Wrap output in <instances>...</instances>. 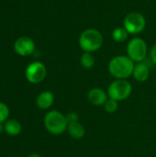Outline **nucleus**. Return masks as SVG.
Wrapping results in <instances>:
<instances>
[{"instance_id":"obj_1","label":"nucleus","mask_w":156,"mask_h":157,"mask_svg":"<svg viewBox=\"0 0 156 157\" xmlns=\"http://www.w3.org/2000/svg\"><path fill=\"white\" fill-rule=\"evenodd\" d=\"M135 63L126 55L112 58L108 65L109 74L116 79H127L132 75Z\"/></svg>"},{"instance_id":"obj_2","label":"nucleus","mask_w":156,"mask_h":157,"mask_svg":"<svg viewBox=\"0 0 156 157\" xmlns=\"http://www.w3.org/2000/svg\"><path fill=\"white\" fill-rule=\"evenodd\" d=\"M104 42V38L100 31L96 29H85L78 40L80 48L86 52H94L99 50Z\"/></svg>"},{"instance_id":"obj_3","label":"nucleus","mask_w":156,"mask_h":157,"mask_svg":"<svg viewBox=\"0 0 156 157\" xmlns=\"http://www.w3.org/2000/svg\"><path fill=\"white\" fill-rule=\"evenodd\" d=\"M44 126L50 133L60 135L67 131L68 121L66 116L62 112L58 110H51L44 117Z\"/></svg>"},{"instance_id":"obj_4","label":"nucleus","mask_w":156,"mask_h":157,"mask_svg":"<svg viewBox=\"0 0 156 157\" xmlns=\"http://www.w3.org/2000/svg\"><path fill=\"white\" fill-rule=\"evenodd\" d=\"M132 91V86L126 79H116L113 81L108 88V95L109 98H112L118 102L127 99Z\"/></svg>"},{"instance_id":"obj_5","label":"nucleus","mask_w":156,"mask_h":157,"mask_svg":"<svg viewBox=\"0 0 156 157\" xmlns=\"http://www.w3.org/2000/svg\"><path fill=\"white\" fill-rule=\"evenodd\" d=\"M148 52L147 44L141 38H133L127 45V56L134 63H141L146 59Z\"/></svg>"},{"instance_id":"obj_6","label":"nucleus","mask_w":156,"mask_h":157,"mask_svg":"<svg viewBox=\"0 0 156 157\" xmlns=\"http://www.w3.org/2000/svg\"><path fill=\"white\" fill-rule=\"evenodd\" d=\"M145 26L146 19L140 12H131L123 20V27L129 32V34L137 35L143 31Z\"/></svg>"},{"instance_id":"obj_7","label":"nucleus","mask_w":156,"mask_h":157,"mask_svg":"<svg viewBox=\"0 0 156 157\" xmlns=\"http://www.w3.org/2000/svg\"><path fill=\"white\" fill-rule=\"evenodd\" d=\"M47 75L45 65L40 62H33L27 68L25 75L27 80L31 84H39L42 82Z\"/></svg>"},{"instance_id":"obj_8","label":"nucleus","mask_w":156,"mask_h":157,"mask_svg":"<svg viewBox=\"0 0 156 157\" xmlns=\"http://www.w3.org/2000/svg\"><path fill=\"white\" fill-rule=\"evenodd\" d=\"M16 52L20 56H29L33 53L35 50V43L32 39L29 37L18 38L14 44Z\"/></svg>"},{"instance_id":"obj_9","label":"nucleus","mask_w":156,"mask_h":157,"mask_svg":"<svg viewBox=\"0 0 156 157\" xmlns=\"http://www.w3.org/2000/svg\"><path fill=\"white\" fill-rule=\"evenodd\" d=\"M87 98L92 105L100 107L104 106V104L107 102V100L108 99V92H105L102 88L95 87L89 90L87 94Z\"/></svg>"},{"instance_id":"obj_10","label":"nucleus","mask_w":156,"mask_h":157,"mask_svg":"<svg viewBox=\"0 0 156 157\" xmlns=\"http://www.w3.org/2000/svg\"><path fill=\"white\" fill-rule=\"evenodd\" d=\"M132 75L134 79L138 82H145L150 76V68L144 63V61L137 63L134 66Z\"/></svg>"},{"instance_id":"obj_11","label":"nucleus","mask_w":156,"mask_h":157,"mask_svg":"<svg viewBox=\"0 0 156 157\" xmlns=\"http://www.w3.org/2000/svg\"><path fill=\"white\" fill-rule=\"evenodd\" d=\"M54 102V95L51 91L41 92L36 99V104L40 109H50Z\"/></svg>"},{"instance_id":"obj_12","label":"nucleus","mask_w":156,"mask_h":157,"mask_svg":"<svg viewBox=\"0 0 156 157\" xmlns=\"http://www.w3.org/2000/svg\"><path fill=\"white\" fill-rule=\"evenodd\" d=\"M67 132L73 139H76V140L82 139L86 134V129L84 125L81 124L79 121L68 123Z\"/></svg>"},{"instance_id":"obj_13","label":"nucleus","mask_w":156,"mask_h":157,"mask_svg":"<svg viewBox=\"0 0 156 157\" xmlns=\"http://www.w3.org/2000/svg\"><path fill=\"white\" fill-rule=\"evenodd\" d=\"M5 132L10 136H17L21 132V124L14 119L7 120L5 123Z\"/></svg>"},{"instance_id":"obj_14","label":"nucleus","mask_w":156,"mask_h":157,"mask_svg":"<svg viewBox=\"0 0 156 157\" xmlns=\"http://www.w3.org/2000/svg\"><path fill=\"white\" fill-rule=\"evenodd\" d=\"M128 37H129V32L124 29V27L116 28L112 31V38L118 43L124 42L128 39Z\"/></svg>"},{"instance_id":"obj_15","label":"nucleus","mask_w":156,"mask_h":157,"mask_svg":"<svg viewBox=\"0 0 156 157\" xmlns=\"http://www.w3.org/2000/svg\"><path fill=\"white\" fill-rule=\"evenodd\" d=\"M80 63H81V65L85 69H91L95 65L96 60H95V57L92 54V52H85L82 54V56H81Z\"/></svg>"},{"instance_id":"obj_16","label":"nucleus","mask_w":156,"mask_h":157,"mask_svg":"<svg viewBox=\"0 0 156 157\" xmlns=\"http://www.w3.org/2000/svg\"><path fill=\"white\" fill-rule=\"evenodd\" d=\"M104 108H105V110L108 112V113H115L117 110H118V108H119V102L112 99V98H109L107 100V102L104 104Z\"/></svg>"},{"instance_id":"obj_17","label":"nucleus","mask_w":156,"mask_h":157,"mask_svg":"<svg viewBox=\"0 0 156 157\" xmlns=\"http://www.w3.org/2000/svg\"><path fill=\"white\" fill-rule=\"evenodd\" d=\"M8 116H9L8 107L5 103L0 102V123H5L8 120Z\"/></svg>"},{"instance_id":"obj_18","label":"nucleus","mask_w":156,"mask_h":157,"mask_svg":"<svg viewBox=\"0 0 156 157\" xmlns=\"http://www.w3.org/2000/svg\"><path fill=\"white\" fill-rule=\"evenodd\" d=\"M65 116H66V120H67L68 123H70V122H74V121H78V120H79V116H78V114L75 113V112H69V113H67V115H65Z\"/></svg>"},{"instance_id":"obj_19","label":"nucleus","mask_w":156,"mask_h":157,"mask_svg":"<svg viewBox=\"0 0 156 157\" xmlns=\"http://www.w3.org/2000/svg\"><path fill=\"white\" fill-rule=\"evenodd\" d=\"M150 58H151V61L153 62V63L156 65V43L152 47V49L150 51Z\"/></svg>"},{"instance_id":"obj_20","label":"nucleus","mask_w":156,"mask_h":157,"mask_svg":"<svg viewBox=\"0 0 156 157\" xmlns=\"http://www.w3.org/2000/svg\"><path fill=\"white\" fill-rule=\"evenodd\" d=\"M5 131V125L4 123H0V134Z\"/></svg>"},{"instance_id":"obj_21","label":"nucleus","mask_w":156,"mask_h":157,"mask_svg":"<svg viewBox=\"0 0 156 157\" xmlns=\"http://www.w3.org/2000/svg\"><path fill=\"white\" fill-rule=\"evenodd\" d=\"M29 157H41L40 155L38 154H31L30 155H29Z\"/></svg>"}]
</instances>
